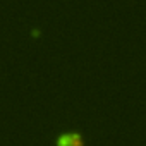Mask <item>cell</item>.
I'll return each instance as SVG.
<instances>
[{
    "mask_svg": "<svg viewBox=\"0 0 146 146\" xmlns=\"http://www.w3.org/2000/svg\"><path fill=\"white\" fill-rule=\"evenodd\" d=\"M57 146H84L83 136L79 132H64L57 137Z\"/></svg>",
    "mask_w": 146,
    "mask_h": 146,
    "instance_id": "cell-1",
    "label": "cell"
}]
</instances>
